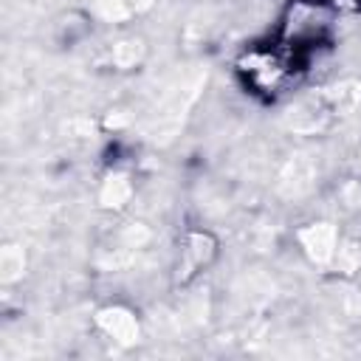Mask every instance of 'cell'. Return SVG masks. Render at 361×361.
Wrapping results in <instances>:
<instances>
[{
  "label": "cell",
  "instance_id": "cell-1",
  "mask_svg": "<svg viewBox=\"0 0 361 361\" xmlns=\"http://www.w3.org/2000/svg\"><path fill=\"white\" fill-rule=\"evenodd\" d=\"M333 23V14L324 3H313V0H296L288 11L285 20V37L293 45H305V42H316L327 34Z\"/></svg>",
  "mask_w": 361,
  "mask_h": 361
},
{
  "label": "cell",
  "instance_id": "cell-4",
  "mask_svg": "<svg viewBox=\"0 0 361 361\" xmlns=\"http://www.w3.org/2000/svg\"><path fill=\"white\" fill-rule=\"evenodd\" d=\"M302 240H305L313 259H327L333 254V245H336V231L327 223H322V226H313V228L302 231Z\"/></svg>",
  "mask_w": 361,
  "mask_h": 361
},
{
  "label": "cell",
  "instance_id": "cell-3",
  "mask_svg": "<svg viewBox=\"0 0 361 361\" xmlns=\"http://www.w3.org/2000/svg\"><path fill=\"white\" fill-rule=\"evenodd\" d=\"M212 254H214V240L209 234H192L186 248H183V259H186L183 271H186V276L195 274L200 265H206Z\"/></svg>",
  "mask_w": 361,
  "mask_h": 361
},
{
  "label": "cell",
  "instance_id": "cell-2",
  "mask_svg": "<svg viewBox=\"0 0 361 361\" xmlns=\"http://www.w3.org/2000/svg\"><path fill=\"white\" fill-rule=\"evenodd\" d=\"M99 324H102L113 338H118V341H124V344H130V341L138 336L135 319H133L127 310H121V307H107V310H102V313H99Z\"/></svg>",
  "mask_w": 361,
  "mask_h": 361
}]
</instances>
